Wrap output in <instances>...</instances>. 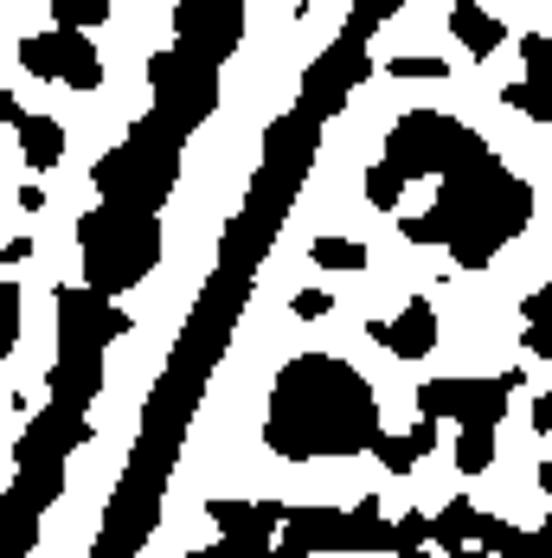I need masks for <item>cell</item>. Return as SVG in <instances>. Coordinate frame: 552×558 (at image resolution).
<instances>
[{
  "label": "cell",
  "mask_w": 552,
  "mask_h": 558,
  "mask_svg": "<svg viewBox=\"0 0 552 558\" xmlns=\"http://www.w3.org/2000/svg\"><path fill=\"white\" fill-rule=\"evenodd\" d=\"M380 398L360 366L340 353H296L271 379L264 444L283 462H322V456H367L380 444Z\"/></svg>",
  "instance_id": "cell-1"
},
{
  "label": "cell",
  "mask_w": 552,
  "mask_h": 558,
  "mask_svg": "<svg viewBox=\"0 0 552 558\" xmlns=\"http://www.w3.org/2000/svg\"><path fill=\"white\" fill-rule=\"evenodd\" d=\"M437 213L449 225V244H443L449 264L456 270H489L501 251L527 231V219H533V186L507 161L482 155V161H469V168L437 180Z\"/></svg>",
  "instance_id": "cell-2"
},
{
  "label": "cell",
  "mask_w": 552,
  "mask_h": 558,
  "mask_svg": "<svg viewBox=\"0 0 552 558\" xmlns=\"http://www.w3.org/2000/svg\"><path fill=\"white\" fill-rule=\"evenodd\" d=\"M77 251H84V282L116 295V289L142 282L161 264V225H155V213H142V206L104 199L97 213L77 219Z\"/></svg>",
  "instance_id": "cell-3"
},
{
  "label": "cell",
  "mask_w": 552,
  "mask_h": 558,
  "mask_svg": "<svg viewBox=\"0 0 552 558\" xmlns=\"http://www.w3.org/2000/svg\"><path fill=\"white\" fill-rule=\"evenodd\" d=\"M482 155H495L476 129H463L456 116H437V110H411L398 116V129L386 135V161L392 168H405V180H443V173L469 168V161H482Z\"/></svg>",
  "instance_id": "cell-4"
},
{
  "label": "cell",
  "mask_w": 552,
  "mask_h": 558,
  "mask_svg": "<svg viewBox=\"0 0 552 558\" xmlns=\"http://www.w3.org/2000/svg\"><path fill=\"white\" fill-rule=\"evenodd\" d=\"M167 186H173V148H161L155 135H135L129 148H116V155L97 161V193L116 199V206L155 213L167 199Z\"/></svg>",
  "instance_id": "cell-5"
},
{
  "label": "cell",
  "mask_w": 552,
  "mask_h": 558,
  "mask_svg": "<svg viewBox=\"0 0 552 558\" xmlns=\"http://www.w3.org/2000/svg\"><path fill=\"white\" fill-rule=\"evenodd\" d=\"M20 71L26 77H46V84H64V90H97L104 84V58L91 46V33H77V26L26 33L20 39Z\"/></svg>",
  "instance_id": "cell-6"
},
{
  "label": "cell",
  "mask_w": 552,
  "mask_h": 558,
  "mask_svg": "<svg viewBox=\"0 0 552 558\" xmlns=\"http://www.w3.org/2000/svg\"><path fill=\"white\" fill-rule=\"evenodd\" d=\"M206 513L219 526V546H200L193 558H271L283 539V520H289L283 501H238V495L213 501Z\"/></svg>",
  "instance_id": "cell-7"
},
{
  "label": "cell",
  "mask_w": 552,
  "mask_h": 558,
  "mask_svg": "<svg viewBox=\"0 0 552 558\" xmlns=\"http://www.w3.org/2000/svg\"><path fill=\"white\" fill-rule=\"evenodd\" d=\"M520 373H501V379H431L418 386V417H456V424H501L507 404H514Z\"/></svg>",
  "instance_id": "cell-8"
},
{
  "label": "cell",
  "mask_w": 552,
  "mask_h": 558,
  "mask_svg": "<svg viewBox=\"0 0 552 558\" xmlns=\"http://www.w3.org/2000/svg\"><path fill=\"white\" fill-rule=\"evenodd\" d=\"M58 328H64V353H104L116 335H129V315L116 308V295L91 289V282H58Z\"/></svg>",
  "instance_id": "cell-9"
},
{
  "label": "cell",
  "mask_w": 552,
  "mask_h": 558,
  "mask_svg": "<svg viewBox=\"0 0 552 558\" xmlns=\"http://www.w3.org/2000/svg\"><path fill=\"white\" fill-rule=\"evenodd\" d=\"M347 546H353V513H340V507H289L271 558H315V553H347Z\"/></svg>",
  "instance_id": "cell-10"
},
{
  "label": "cell",
  "mask_w": 552,
  "mask_h": 558,
  "mask_svg": "<svg viewBox=\"0 0 552 558\" xmlns=\"http://www.w3.org/2000/svg\"><path fill=\"white\" fill-rule=\"evenodd\" d=\"M431 526H437V553H449V558H495L489 553V526H495V513H476L469 495H456L443 513H431Z\"/></svg>",
  "instance_id": "cell-11"
},
{
  "label": "cell",
  "mask_w": 552,
  "mask_h": 558,
  "mask_svg": "<svg viewBox=\"0 0 552 558\" xmlns=\"http://www.w3.org/2000/svg\"><path fill=\"white\" fill-rule=\"evenodd\" d=\"M367 335L380 340V347H386L392 360H424V353L437 347V308H431L424 295H411L398 322H373Z\"/></svg>",
  "instance_id": "cell-12"
},
{
  "label": "cell",
  "mask_w": 552,
  "mask_h": 558,
  "mask_svg": "<svg viewBox=\"0 0 552 558\" xmlns=\"http://www.w3.org/2000/svg\"><path fill=\"white\" fill-rule=\"evenodd\" d=\"M449 33H456V46H463L469 58L501 52V39H507L501 20L489 13V7H476V0H456V7H449Z\"/></svg>",
  "instance_id": "cell-13"
},
{
  "label": "cell",
  "mask_w": 552,
  "mask_h": 558,
  "mask_svg": "<svg viewBox=\"0 0 552 558\" xmlns=\"http://www.w3.org/2000/svg\"><path fill=\"white\" fill-rule=\"evenodd\" d=\"M431 449H437V417H418L405 437H380V444H373V456H380V469H392V475H411Z\"/></svg>",
  "instance_id": "cell-14"
},
{
  "label": "cell",
  "mask_w": 552,
  "mask_h": 558,
  "mask_svg": "<svg viewBox=\"0 0 552 558\" xmlns=\"http://www.w3.org/2000/svg\"><path fill=\"white\" fill-rule=\"evenodd\" d=\"M13 135H20V155L33 173H52L64 161V122H52V116H26Z\"/></svg>",
  "instance_id": "cell-15"
},
{
  "label": "cell",
  "mask_w": 552,
  "mask_h": 558,
  "mask_svg": "<svg viewBox=\"0 0 552 558\" xmlns=\"http://www.w3.org/2000/svg\"><path fill=\"white\" fill-rule=\"evenodd\" d=\"M520 322H527L520 347H527L533 360H547V366H552V282H547V289H533V295L520 302Z\"/></svg>",
  "instance_id": "cell-16"
},
{
  "label": "cell",
  "mask_w": 552,
  "mask_h": 558,
  "mask_svg": "<svg viewBox=\"0 0 552 558\" xmlns=\"http://www.w3.org/2000/svg\"><path fill=\"white\" fill-rule=\"evenodd\" d=\"M456 469L489 475L495 469V424H456Z\"/></svg>",
  "instance_id": "cell-17"
},
{
  "label": "cell",
  "mask_w": 552,
  "mask_h": 558,
  "mask_svg": "<svg viewBox=\"0 0 552 558\" xmlns=\"http://www.w3.org/2000/svg\"><path fill=\"white\" fill-rule=\"evenodd\" d=\"M501 104H507V110H527L533 122H552V71H527L520 84L501 90Z\"/></svg>",
  "instance_id": "cell-18"
},
{
  "label": "cell",
  "mask_w": 552,
  "mask_h": 558,
  "mask_svg": "<svg viewBox=\"0 0 552 558\" xmlns=\"http://www.w3.org/2000/svg\"><path fill=\"white\" fill-rule=\"evenodd\" d=\"M309 257H315V270H367V264H373V251H367L360 238H334V231H322V238L309 244Z\"/></svg>",
  "instance_id": "cell-19"
},
{
  "label": "cell",
  "mask_w": 552,
  "mask_h": 558,
  "mask_svg": "<svg viewBox=\"0 0 552 558\" xmlns=\"http://www.w3.org/2000/svg\"><path fill=\"white\" fill-rule=\"evenodd\" d=\"M367 199H373L380 213H392V206L405 199V168H392V161H373V168H367Z\"/></svg>",
  "instance_id": "cell-20"
},
{
  "label": "cell",
  "mask_w": 552,
  "mask_h": 558,
  "mask_svg": "<svg viewBox=\"0 0 552 558\" xmlns=\"http://www.w3.org/2000/svg\"><path fill=\"white\" fill-rule=\"evenodd\" d=\"M104 20H110V0H52V26L91 33V26H104Z\"/></svg>",
  "instance_id": "cell-21"
},
{
  "label": "cell",
  "mask_w": 552,
  "mask_h": 558,
  "mask_svg": "<svg viewBox=\"0 0 552 558\" xmlns=\"http://www.w3.org/2000/svg\"><path fill=\"white\" fill-rule=\"evenodd\" d=\"M20 347V282L7 277L0 282V353H13Z\"/></svg>",
  "instance_id": "cell-22"
},
{
  "label": "cell",
  "mask_w": 552,
  "mask_h": 558,
  "mask_svg": "<svg viewBox=\"0 0 552 558\" xmlns=\"http://www.w3.org/2000/svg\"><path fill=\"white\" fill-rule=\"evenodd\" d=\"M398 231H405V244H449V225H443L437 206H431V213H411Z\"/></svg>",
  "instance_id": "cell-23"
},
{
  "label": "cell",
  "mask_w": 552,
  "mask_h": 558,
  "mask_svg": "<svg viewBox=\"0 0 552 558\" xmlns=\"http://www.w3.org/2000/svg\"><path fill=\"white\" fill-rule=\"evenodd\" d=\"M386 71H392V77H424V84L449 77V64H443V58H392Z\"/></svg>",
  "instance_id": "cell-24"
},
{
  "label": "cell",
  "mask_w": 552,
  "mask_h": 558,
  "mask_svg": "<svg viewBox=\"0 0 552 558\" xmlns=\"http://www.w3.org/2000/svg\"><path fill=\"white\" fill-rule=\"evenodd\" d=\"M289 308H296L302 322H328V315H334V295H328V289H302Z\"/></svg>",
  "instance_id": "cell-25"
},
{
  "label": "cell",
  "mask_w": 552,
  "mask_h": 558,
  "mask_svg": "<svg viewBox=\"0 0 552 558\" xmlns=\"http://www.w3.org/2000/svg\"><path fill=\"white\" fill-rule=\"evenodd\" d=\"M520 64H527V71H552V39L547 33H527V39H520Z\"/></svg>",
  "instance_id": "cell-26"
},
{
  "label": "cell",
  "mask_w": 552,
  "mask_h": 558,
  "mask_svg": "<svg viewBox=\"0 0 552 558\" xmlns=\"http://www.w3.org/2000/svg\"><path fill=\"white\" fill-rule=\"evenodd\" d=\"M26 257H33V238H7V251H0V264H7V277H13V270H20Z\"/></svg>",
  "instance_id": "cell-27"
},
{
  "label": "cell",
  "mask_w": 552,
  "mask_h": 558,
  "mask_svg": "<svg viewBox=\"0 0 552 558\" xmlns=\"http://www.w3.org/2000/svg\"><path fill=\"white\" fill-rule=\"evenodd\" d=\"M527 417H533V430H540V437H552V391H540V398L527 404Z\"/></svg>",
  "instance_id": "cell-28"
},
{
  "label": "cell",
  "mask_w": 552,
  "mask_h": 558,
  "mask_svg": "<svg viewBox=\"0 0 552 558\" xmlns=\"http://www.w3.org/2000/svg\"><path fill=\"white\" fill-rule=\"evenodd\" d=\"M0 122H7V129H20V122H26V104H20V97H13V90H7V97H0Z\"/></svg>",
  "instance_id": "cell-29"
},
{
  "label": "cell",
  "mask_w": 552,
  "mask_h": 558,
  "mask_svg": "<svg viewBox=\"0 0 552 558\" xmlns=\"http://www.w3.org/2000/svg\"><path fill=\"white\" fill-rule=\"evenodd\" d=\"M533 482H540V495H552V462H540V469H533Z\"/></svg>",
  "instance_id": "cell-30"
}]
</instances>
